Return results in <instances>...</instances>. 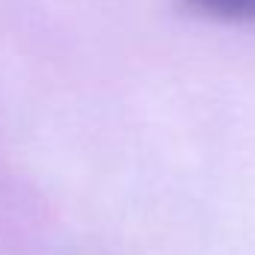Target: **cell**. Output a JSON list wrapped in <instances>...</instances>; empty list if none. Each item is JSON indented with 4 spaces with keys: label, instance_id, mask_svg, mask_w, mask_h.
Instances as JSON below:
<instances>
[{
    "label": "cell",
    "instance_id": "1",
    "mask_svg": "<svg viewBox=\"0 0 255 255\" xmlns=\"http://www.w3.org/2000/svg\"><path fill=\"white\" fill-rule=\"evenodd\" d=\"M187 12L220 21H255V0H178Z\"/></svg>",
    "mask_w": 255,
    "mask_h": 255
}]
</instances>
